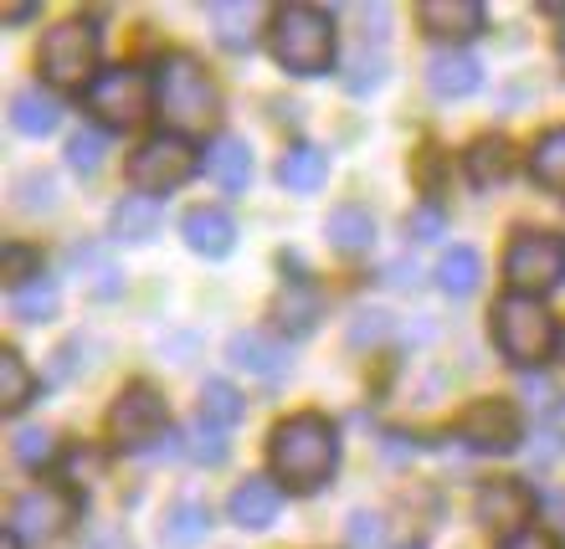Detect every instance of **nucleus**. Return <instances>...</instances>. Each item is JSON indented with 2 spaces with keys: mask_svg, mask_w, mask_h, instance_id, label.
I'll use <instances>...</instances> for the list:
<instances>
[{
  "mask_svg": "<svg viewBox=\"0 0 565 549\" xmlns=\"http://www.w3.org/2000/svg\"><path fill=\"white\" fill-rule=\"evenodd\" d=\"M268 462L294 493H319L340 467V431H334L329 416L298 411L288 421H278L268 442Z\"/></svg>",
  "mask_w": 565,
  "mask_h": 549,
  "instance_id": "1",
  "label": "nucleus"
},
{
  "mask_svg": "<svg viewBox=\"0 0 565 549\" xmlns=\"http://www.w3.org/2000/svg\"><path fill=\"white\" fill-rule=\"evenodd\" d=\"M154 108L164 114V123L185 134H206L211 123L222 119V93L211 83V73L185 52H170V57L154 67Z\"/></svg>",
  "mask_w": 565,
  "mask_h": 549,
  "instance_id": "2",
  "label": "nucleus"
},
{
  "mask_svg": "<svg viewBox=\"0 0 565 549\" xmlns=\"http://www.w3.org/2000/svg\"><path fill=\"white\" fill-rule=\"evenodd\" d=\"M268 52L278 67L298 77L329 73L334 67V21L319 6H282L268 26Z\"/></svg>",
  "mask_w": 565,
  "mask_h": 549,
  "instance_id": "3",
  "label": "nucleus"
},
{
  "mask_svg": "<svg viewBox=\"0 0 565 549\" xmlns=\"http://www.w3.org/2000/svg\"><path fill=\"white\" fill-rule=\"evenodd\" d=\"M555 340H561V329H555L551 309L540 303V298H524V293H509L493 303V344H499V355L509 365H545L555 355Z\"/></svg>",
  "mask_w": 565,
  "mask_h": 549,
  "instance_id": "4",
  "label": "nucleus"
},
{
  "mask_svg": "<svg viewBox=\"0 0 565 549\" xmlns=\"http://www.w3.org/2000/svg\"><path fill=\"white\" fill-rule=\"evenodd\" d=\"M36 67L52 88H93V77L104 73L98 67V26L93 21H57V26L42 36V52H36Z\"/></svg>",
  "mask_w": 565,
  "mask_h": 549,
  "instance_id": "5",
  "label": "nucleus"
},
{
  "mask_svg": "<svg viewBox=\"0 0 565 549\" xmlns=\"http://www.w3.org/2000/svg\"><path fill=\"white\" fill-rule=\"evenodd\" d=\"M154 108V77L139 67H104L88 88V114L104 129H139Z\"/></svg>",
  "mask_w": 565,
  "mask_h": 549,
  "instance_id": "6",
  "label": "nucleus"
},
{
  "mask_svg": "<svg viewBox=\"0 0 565 549\" xmlns=\"http://www.w3.org/2000/svg\"><path fill=\"white\" fill-rule=\"evenodd\" d=\"M504 278L514 293L540 298L565 282V237L561 232H520L504 252Z\"/></svg>",
  "mask_w": 565,
  "mask_h": 549,
  "instance_id": "7",
  "label": "nucleus"
},
{
  "mask_svg": "<svg viewBox=\"0 0 565 549\" xmlns=\"http://www.w3.org/2000/svg\"><path fill=\"white\" fill-rule=\"evenodd\" d=\"M108 437L119 452H160L170 437V406L154 386H129L108 411Z\"/></svg>",
  "mask_w": 565,
  "mask_h": 549,
  "instance_id": "8",
  "label": "nucleus"
},
{
  "mask_svg": "<svg viewBox=\"0 0 565 549\" xmlns=\"http://www.w3.org/2000/svg\"><path fill=\"white\" fill-rule=\"evenodd\" d=\"M195 149L185 144L180 134H154L145 139V144L129 154V185H135L139 195H149V201H160L164 191H175V185H185V180L195 175Z\"/></svg>",
  "mask_w": 565,
  "mask_h": 549,
  "instance_id": "9",
  "label": "nucleus"
},
{
  "mask_svg": "<svg viewBox=\"0 0 565 549\" xmlns=\"http://www.w3.org/2000/svg\"><path fill=\"white\" fill-rule=\"evenodd\" d=\"M535 508L540 498L530 493V483H520V477H493V483H483L473 498V519L483 524V529H493V535L514 539L530 529V519H535Z\"/></svg>",
  "mask_w": 565,
  "mask_h": 549,
  "instance_id": "10",
  "label": "nucleus"
},
{
  "mask_svg": "<svg viewBox=\"0 0 565 549\" xmlns=\"http://www.w3.org/2000/svg\"><path fill=\"white\" fill-rule=\"evenodd\" d=\"M73 514L77 508L62 488H26L11 504V535L31 539V545H46V539H57L73 524Z\"/></svg>",
  "mask_w": 565,
  "mask_h": 549,
  "instance_id": "11",
  "label": "nucleus"
},
{
  "mask_svg": "<svg viewBox=\"0 0 565 549\" xmlns=\"http://www.w3.org/2000/svg\"><path fill=\"white\" fill-rule=\"evenodd\" d=\"M458 437L473 446V452L499 458V452H514V446H520L524 427H520V411L509 401H478V406H468V416L458 421Z\"/></svg>",
  "mask_w": 565,
  "mask_h": 549,
  "instance_id": "12",
  "label": "nucleus"
},
{
  "mask_svg": "<svg viewBox=\"0 0 565 549\" xmlns=\"http://www.w3.org/2000/svg\"><path fill=\"white\" fill-rule=\"evenodd\" d=\"M417 26L437 42H468L483 31V6L478 0H422L417 6Z\"/></svg>",
  "mask_w": 565,
  "mask_h": 549,
  "instance_id": "13",
  "label": "nucleus"
},
{
  "mask_svg": "<svg viewBox=\"0 0 565 549\" xmlns=\"http://www.w3.org/2000/svg\"><path fill=\"white\" fill-rule=\"evenodd\" d=\"M226 355H232V365L263 375V380H282V375L294 370V349H288L282 340H273V334H257V329H242V334H232Z\"/></svg>",
  "mask_w": 565,
  "mask_h": 549,
  "instance_id": "14",
  "label": "nucleus"
},
{
  "mask_svg": "<svg viewBox=\"0 0 565 549\" xmlns=\"http://www.w3.org/2000/svg\"><path fill=\"white\" fill-rule=\"evenodd\" d=\"M180 237L195 257H226L237 247V222L222 206H191L180 216Z\"/></svg>",
  "mask_w": 565,
  "mask_h": 549,
  "instance_id": "15",
  "label": "nucleus"
},
{
  "mask_svg": "<svg viewBox=\"0 0 565 549\" xmlns=\"http://www.w3.org/2000/svg\"><path fill=\"white\" fill-rule=\"evenodd\" d=\"M278 508H282L278 483H273V477H247V483H237L232 498H226V519L237 524V529H268V524L278 519Z\"/></svg>",
  "mask_w": 565,
  "mask_h": 549,
  "instance_id": "16",
  "label": "nucleus"
},
{
  "mask_svg": "<svg viewBox=\"0 0 565 549\" xmlns=\"http://www.w3.org/2000/svg\"><path fill=\"white\" fill-rule=\"evenodd\" d=\"M206 175L216 180L226 195H242L253 185V149L232 134H216L206 149Z\"/></svg>",
  "mask_w": 565,
  "mask_h": 549,
  "instance_id": "17",
  "label": "nucleus"
},
{
  "mask_svg": "<svg viewBox=\"0 0 565 549\" xmlns=\"http://www.w3.org/2000/svg\"><path fill=\"white\" fill-rule=\"evenodd\" d=\"M478 62L468 57V52H458V46H443V52H431L427 57V88L437 93V98H468V93L478 88Z\"/></svg>",
  "mask_w": 565,
  "mask_h": 549,
  "instance_id": "18",
  "label": "nucleus"
},
{
  "mask_svg": "<svg viewBox=\"0 0 565 549\" xmlns=\"http://www.w3.org/2000/svg\"><path fill=\"white\" fill-rule=\"evenodd\" d=\"M324 237H329V247L344 252V257L371 252L375 247V216L365 206H334L329 211V222H324Z\"/></svg>",
  "mask_w": 565,
  "mask_h": 549,
  "instance_id": "19",
  "label": "nucleus"
},
{
  "mask_svg": "<svg viewBox=\"0 0 565 549\" xmlns=\"http://www.w3.org/2000/svg\"><path fill=\"white\" fill-rule=\"evenodd\" d=\"M206 15H211L216 42H222L226 52H247V46L257 42V21H263V11H257V6H242V0H216Z\"/></svg>",
  "mask_w": 565,
  "mask_h": 549,
  "instance_id": "20",
  "label": "nucleus"
},
{
  "mask_svg": "<svg viewBox=\"0 0 565 549\" xmlns=\"http://www.w3.org/2000/svg\"><path fill=\"white\" fill-rule=\"evenodd\" d=\"M324 175H329V160H324V149H313V144H294L278 160V185L294 195L324 191Z\"/></svg>",
  "mask_w": 565,
  "mask_h": 549,
  "instance_id": "21",
  "label": "nucleus"
},
{
  "mask_svg": "<svg viewBox=\"0 0 565 549\" xmlns=\"http://www.w3.org/2000/svg\"><path fill=\"white\" fill-rule=\"evenodd\" d=\"M206 529H211V508L201 504V498H175L170 514H164V524H160V545L164 549H191L206 539Z\"/></svg>",
  "mask_w": 565,
  "mask_h": 549,
  "instance_id": "22",
  "label": "nucleus"
},
{
  "mask_svg": "<svg viewBox=\"0 0 565 549\" xmlns=\"http://www.w3.org/2000/svg\"><path fill=\"white\" fill-rule=\"evenodd\" d=\"M11 123L21 129V134H31V139H46L62 123V104L46 88H21L11 98Z\"/></svg>",
  "mask_w": 565,
  "mask_h": 549,
  "instance_id": "23",
  "label": "nucleus"
},
{
  "mask_svg": "<svg viewBox=\"0 0 565 549\" xmlns=\"http://www.w3.org/2000/svg\"><path fill=\"white\" fill-rule=\"evenodd\" d=\"M462 170H468V180L473 185H504L509 175H514V149H509V139H478L468 154H462Z\"/></svg>",
  "mask_w": 565,
  "mask_h": 549,
  "instance_id": "24",
  "label": "nucleus"
},
{
  "mask_svg": "<svg viewBox=\"0 0 565 549\" xmlns=\"http://www.w3.org/2000/svg\"><path fill=\"white\" fill-rule=\"evenodd\" d=\"M273 313H278V329H282V334L303 340V334H309V329H319V319H324V298L298 282V288H282L278 303H273Z\"/></svg>",
  "mask_w": 565,
  "mask_h": 549,
  "instance_id": "25",
  "label": "nucleus"
},
{
  "mask_svg": "<svg viewBox=\"0 0 565 549\" xmlns=\"http://www.w3.org/2000/svg\"><path fill=\"white\" fill-rule=\"evenodd\" d=\"M478 282H483V257L473 247H447L443 262H437V288L447 298H473Z\"/></svg>",
  "mask_w": 565,
  "mask_h": 549,
  "instance_id": "26",
  "label": "nucleus"
},
{
  "mask_svg": "<svg viewBox=\"0 0 565 549\" xmlns=\"http://www.w3.org/2000/svg\"><path fill=\"white\" fill-rule=\"evenodd\" d=\"M114 237L119 241H149L160 232V201H149V195H124L119 206H114Z\"/></svg>",
  "mask_w": 565,
  "mask_h": 549,
  "instance_id": "27",
  "label": "nucleus"
},
{
  "mask_svg": "<svg viewBox=\"0 0 565 549\" xmlns=\"http://www.w3.org/2000/svg\"><path fill=\"white\" fill-rule=\"evenodd\" d=\"M36 396V375L26 370V359L15 349H0V411H26Z\"/></svg>",
  "mask_w": 565,
  "mask_h": 549,
  "instance_id": "28",
  "label": "nucleus"
},
{
  "mask_svg": "<svg viewBox=\"0 0 565 549\" xmlns=\"http://www.w3.org/2000/svg\"><path fill=\"white\" fill-rule=\"evenodd\" d=\"M11 313L21 319V324H42V319H52L57 313V282L46 278H31L26 288H11Z\"/></svg>",
  "mask_w": 565,
  "mask_h": 549,
  "instance_id": "29",
  "label": "nucleus"
},
{
  "mask_svg": "<svg viewBox=\"0 0 565 549\" xmlns=\"http://www.w3.org/2000/svg\"><path fill=\"white\" fill-rule=\"evenodd\" d=\"M530 175H535L545 191H565V129H551V134L535 144V154H530Z\"/></svg>",
  "mask_w": 565,
  "mask_h": 549,
  "instance_id": "30",
  "label": "nucleus"
},
{
  "mask_svg": "<svg viewBox=\"0 0 565 549\" xmlns=\"http://www.w3.org/2000/svg\"><path fill=\"white\" fill-rule=\"evenodd\" d=\"M201 416L226 431V427H237L242 416H247V401H242L237 386H226V380H206V386H201Z\"/></svg>",
  "mask_w": 565,
  "mask_h": 549,
  "instance_id": "31",
  "label": "nucleus"
},
{
  "mask_svg": "<svg viewBox=\"0 0 565 549\" xmlns=\"http://www.w3.org/2000/svg\"><path fill=\"white\" fill-rule=\"evenodd\" d=\"M185 452H191V458L201 462V467H222L232 446H226V431L216 427V421H206V416H195L191 431H185Z\"/></svg>",
  "mask_w": 565,
  "mask_h": 549,
  "instance_id": "32",
  "label": "nucleus"
},
{
  "mask_svg": "<svg viewBox=\"0 0 565 549\" xmlns=\"http://www.w3.org/2000/svg\"><path fill=\"white\" fill-rule=\"evenodd\" d=\"M108 160V134L104 129H77L73 139H67V164H73L77 175H98Z\"/></svg>",
  "mask_w": 565,
  "mask_h": 549,
  "instance_id": "33",
  "label": "nucleus"
},
{
  "mask_svg": "<svg viewBox=\"0 0 565 549\" xmlns=\"http://www.w3.org/2000/svg\"><path fill=\"white\" fill-rule=\"evenodd\" d=\"M52 458H57V442H52L42 427L15 431V462H21V467H46Z\"/></svg>",
  "mask_w": 565,
  "mask_h": 549,
  "instance_id": "34",
  "label": "nucleus"
},
{
  "mask_svg": "<svg viewBox=\"0 0 565 549\" xmlns=\"http://www.w3.org/2000/svg\"><path fill=\"white\" fill-rule=\"evenodd\" d=\"M0 268H6V282H11V288H26L31 278H42V257L31 252V247H6Z\"/></svg>",
  "mask_w": 565,
  "mask_h": 549,
  "instance_id": "35",
  "label": "nucleus"
},
{
  "mask_svg": "<svg viewBox=\"0 0 565 549\" xmlns=\"http://www.w3.org/2000/svg\"><path fill=\"white\" fill-rule=\"evenodd\" d=\"M381 77H386V62H371V52H360V57L344 67V88L371 93V88H381Z\"/></svg>",
  "mask_w": 565,
  "mask_h": 549,
  "instance_id": "36",
  "label": "nucleus"
},
{
  "mask_svg": "<svg viewBox=\"0 0 565 549\" xmlns=\"http://www.w3.org/2000/svg\"><path fill=\"white\" fill-rule=\"evenodd\" d=\"M21 206L26 211H52L57 206V180L52 175H26L21 180Z\"/></svg>",
  "mask_w": 565,
  "mask_h": 549,
  "instance_id": "37",
  "label": "nucleus"
},
{
  "mask_svg": "<svg viewBox=\"0 0 565 549\" xmlns=\"http://www.w3.org/2000/svg\"><path fill=\"white\" fill-rule=\"evenodd\" d=\"M443 211L437 206H417L412 216H406V232H412V241H437L443 237Z\"/></svg>",
  "mask_w": 565,
  "mask_h": 549,
  "instance_id": "38",
  "label": "nucleus"
},
{
  "mask_svg": "<svg viewBox=\"0 0 565 549\" xmlns=\"http://www.w3.org/2000/svg\"><path fill=\"white\" fill-rule=\"evenodd\" d=\"M391 334V319L381 309H360L355 329H350V344H371V340H386Z\"/></svg>",
  "mask_w": 565,
  "mask_h": 549,
  "instance_id": "39",
  "label": "nucleus"
},
{
  "mask_svg": "<svg viewBox=\"0 0 565 549\" xmlns=\"http://www.w3.org/2000/svg\"><path fill=\"white\" fill-rule=\"evenodd\" d=\"M524 401L535 406V411H561V390L545 375H524Z\"/></svg>",
  "mask_w": 565,
  "mask_h": 549,
  "instance_id": "40",
  "label": "nucleus"
},
{
  "mask_svg": "<svg viewBox=\"0 0 565 549\" xmlns=\"http://www.w3.org/2000/svg\"><path fill=\"white\" fill-rule=\"evenodd\" d=\"M350 539H355L360 549L381 545V524H375V514H355V519H350Z\"/></svg>",
  "mask_w": 565,
  "mask_h": 549,
  "instance_id": "41",
  "label": "nucleus"
},
{
  "mask_svg": "<svg viewBox=\"0 0 565 549\" xmlns=\"http://www.w3.org/2000/svg\"><path fill=\"white\" fill-rule=\"evenodd\" d=\"M504 549H561L551 535H540V529H524V535H514Z\"/></svg>",
  "mask_w": 565,
  "mask_h": 549,
  "instance_id": "42",
  "label": "nucleus"
},
{
  "mask_svg": "<svg viewBox=\"0 0 565 549\" xmlns=\"http://www.w3.org/2000/svg\"><path fill=\"white\" fill-rule=\"evenodd\" d=\"M545 508H551V514H555V524H561V529H565V493H545Z\"/></svg>",
  "mask_w": 565,
  "mask_h": 549,
  "instance_id": "43",
  "label": "nucleus"
},
{
  "mask_svg": "<svg viewBox=\"0 0 565 549\" xmlns=\"http://www.w3.org/2000/svg\"><path fill=\"white\" fill-rule=\"evenodd\" d=\"M31 15H36V6H11V11H6V26H21Z\"/></svg>",
  "mask_w": 565,
  "mask_h": 549,
  "instance_id": "44",
  "label": "nucleus"
},
{
  "mask_svg": "<svg viewBox=\"0 0 565 549\" xmlns=\"http://www.w3.org/2000/svg\"><path fill=\"white\" fill-rule=\"evenodd\" d=\"M0 549H15V539H0Z\"/></svg>",
  "mask_w": 565,
  "mask_h": 549,
  "instance_id": "45",
  "label": "nucleus"
},
{
  "mask_svg": "<svg viewBox=\"0 0 565 549\" xmlns=\"http://www.w3.org/2000/svg\"><path fill=\"white\" fill-rule=\"evenodd\" d=\"M406 549H417V545H406Z\"/></svg>",
  "mask_w": 565,
  "mask_h": 549,
  "instance_id": "46",
  "label": "nucleus"
}]
</instances>
